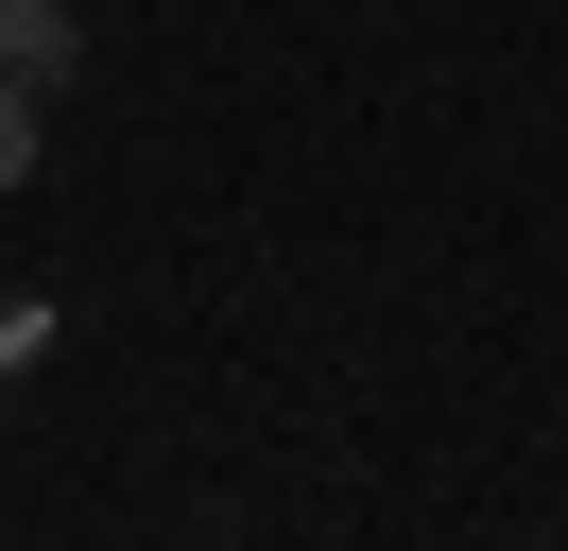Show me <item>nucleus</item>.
Returning a JSON list of instances; mask_svg holds the SVG:
<instances>
[{"label":"nucleus","mask_w":568,"mask_h":551,"mask_svg":"<svg viewBox=\"0 0 568 551\" xmlns=\"http://www.w3.org/2000/svg\"><path fill=\"white\" fill-rule=\"evenodd\" d=\"M0 190H36V87L0 69Z\"/></svg>","instance_id":"nucleus-2"},{"label":"nucleus","mask_w":568,"mask_h":551,"mask_svg":"<svg viewBox=\"0 0 568 551\" xmlns=\"http://www.w3.org/2000/svg\"><path fill=\"white\" fill-rule=\"evenodd\" d=\"M0 69L52 87V69H70V0H0Z\"/></svg>","instance_id":"nucleus-1"}]
</instances>
